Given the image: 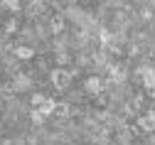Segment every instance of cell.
I'll return each instance as SVG.
<instances>
[{"label":"cell","mask_w":155,"mask_h":145,"mask_svg":"<svg viewBox=\"0 0 155 145\" xmlns=\"http://www.w3.org/2000/svg\"><path fill=\"white\" fill-rule=\"evenodd\" d=\"M49 79H52V86L54 89H67L69 86V81H71V76H69V71L67 69H54L52 74H49Z\"/></svg>","instance_id":"6da1fadb"},{"label":"cell","mask_w":155,"mask_h":145,"mask_svg":"<svg viewBox=\"0 0 155 145\" xmlns=\"http://www.w3.org/2000/svg\"><path fill=\"white\" fill-rule=\"evenodd\" d=\"M84 89H86L89 94H94V96H99L101 89H104V81H101L99 76H89V79L84 81Z\"/></svg>","instance_id":"7a4b0ae2"},{"label":"cell","mask_w":155,"mask_h":145,"mask_svg":"<svg viewBox=\"0 0 155 145\" xmlns=\"http://www.w3.org/2000/svg\"><path fill=\"white\" fill-rule=\"evenodd\" d=\"M138 126L143 130H155V111H148L145 116H140L138 118Z\"/></svg>","instance_id":"3957f363"},{"label":"cell","mask_w":155,"mask_h":145,"mask_svg":"<svg viewBox=\"0 0 155 145\" xmlns=\"http://www.w3.org/2000/svg\"><path fill=\"white\" fill-rule=\"evenodd\" d=\"M62 27H64V20H62V17H54V22H52V30H54V32H59Z\"/></svg>","instance_id":"52a82bcc"},{"label":"cell","mask_w":155,"mask_h":145,"mask_svg":"<svg viewBox=\"0 0 155 145\" xmlns=\"http://www.w3.org/2000/svg\"><path fill=\"white\" fill-rule=\"evenodd\" d=\"M45 98H47L45 94H35V96H32V106H35V108H40V106H42V101H45Z\"/></svg>","instance_id":"8992f818"},{"label":"cell","mask_w":155,"mask_h":145,"mask_svg":"<svg viewBox=\"0 0 155 145\" xmlns=\"http://www.w3.org/2000/svg\"><path fill=\"white\" fill-rule=\"evenodd\" d=\"M15 57H17V59H32V57H35V49H32V47H17V49H15Z\"/></svg>","instance_id":"277c9868"},{"label":"cell","mask_w":155,"mask_h":145,"mask_svg":"<svg viewBox=\"0 0 155 145\" xmlns=\"http://www.w3.org/2000/svg\"><path fill=\"white\" fill-rule=\"evenodd\" d=\"M3 5H5L8 10H15V12H17V10H20V0H3Z\"/></svg>","instance_id":"5b68a950"}]
</instances>
